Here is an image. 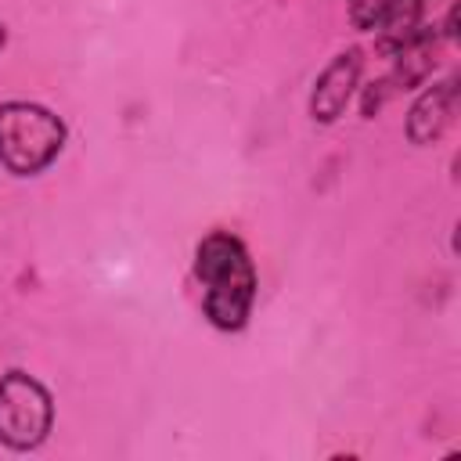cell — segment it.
<instances>
[{"label": "cell", "instance_id": "6da1fadb", "mask_svg": "<svg viewBox=\"0 0 461 461\" xmlns=\"http://www.w3.org/2000/svg\"><path fill=\"white\" fill-rule=\"evenodd\" d=\"M194 274L205 288V317L223 331H238L256 299V270L245 245L227 230L209 234L194 252Z\"/></svg>", "mask_w": 461, "mask_h": 461}, {"label": "cell", "instance_id": "7a4b0ae2", "mask_svg": "<svg viewBox=\"0 0 461 461\" xmlns=\"http://www.w3.org/2000/svg\"><path fill=\"white\" fill-rule=\"evenodd\" d=\"M65 144V122L29 101L0 104V158L11 173L29 176L54 162Z\"/></svg>", "mask_w": 461, "mask_h": 461}, {"label": "cell", "instance_id": "3957f363", "mask_svg": "<svg viewBox=\"0 0 461 461\" xmlns=\"http://www.w3.org/2000/svg\"><path fill=\"white\" fill-rule=\"evenodd\" d=\"M50 393L25 371L0 378V439L11 450H29L50 432Z\"/></svg>", "mask_w": 461, "mask_h": 461}, {"label": "cell", "instance_id": "277c9868", "mask_svg": "<svg viewBox=\"0 0 461 461\" xmlns=\"http://www.w3.org/2000/svg\"><path fill=\"white\" fill-rule=\"evenodd\" d=\"M360 79V50H342L313 83V97H310V115L317 122H335Z\"/></svg>", "mask_w": 461, "mask_h": 461}, {"label": "cell", "instance_id": "5b68a950", "mask_svg": "<svg viewBox=\"0 0 461 461\" xmlns=\"http://www.w3.org/2000/svg\"><path fill=\"white\" fill-rule=\"evenodd\" d=\"M454 108H457V79L429 86L414 101V108L407 112V137H411V144H432L450 126Z\"/></svg>", "mask_w": 461, "mask_h": 461}, {"label": "cell", "instance_id": "8992f818", "mask_svg": "<svg viewBox=\"0 0 461 461\" xmlns=\"http://www.w3.org/2000/svg\"><path fill=\"white\" fill-rule=\"evenodd\" d=\"M421 11H425V0H389L382 18L375 22L378 25V47L385 54H396L407 40H414L421 32Z\"/></svg>", "mask_w": 461, "mask_h": 461}, {"label": "cell", "instance_id": "52a82bcc", "mask_svg": "<svg viewBox=\"0 0 461 461\" xmlns=\"http://www.w3.org/2000/svg\"><path fill=\"white\" fill-rule=\"evenodd\" d=\"M346 4H349V22L357 29H371L382 18V11H385L389 0H346Z\"/></svg>", "mask_w": 461, "mask_h": 461}, {"label": "cell", "instance_id": "ba28073f", "mask_svg": "<svg viewBox=\"0 0 461 461\" xmlns=\"http://www.w3.org/2000/svg\"><path fill=\"white\" fill-rule=\"evenodd\" d=\"M4 40H7V32H4V25H0V47H4Z\"/></svg>", "mask_w": 461, "mask_h": 461}]
</instances>
